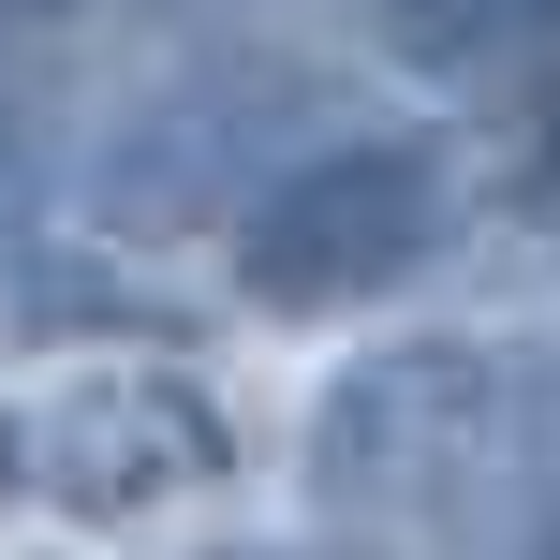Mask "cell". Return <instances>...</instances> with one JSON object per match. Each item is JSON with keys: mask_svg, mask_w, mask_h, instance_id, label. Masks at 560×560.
Segmentation results:
<instances>
[{"mask_svg": "<svg viewBox=\"0 0 560 560\" xmlns=\"http://www.w3.org/2000/svg\"><path fill=\"white\" fill-rule=\"evenodd\" d=\"M207 560H325V546H207Z\"/></svg>", "mask_w": 560, "mask_h": 560, "instance_id": "obj_7", "label": "cell"}, {"mask_svg": "<svg viewBox=\"0 0 560 560\" xmlns=\"http://www.w3.org/2000/svg\"><path fill=\"white\" fill-rule=\"evenodd\" d=\"M516 443V384L472 354V339H398V354H354L310 413V516L339 546L428 560L472 516V487L502 472Z\"/></svg>", "mask_w": 560, "mask_h": 560, "instance_id": "obj_1", "label": "cell"}, {"mask_svg": "<svg viewBox=\"0 0 560 560\" xmlns=\"http://www.w3.org/2000/svg\"><path fill=\"white\" fill-rule=\"evenodd\" d=\"M516 560H560V516H546V532H532V546H516Z\"/></svg>", "mask_w": 560, "mask_h": 560, "instance_id": "obj_8", "label": "cell"}, {"mask_svg": "<svg viewBox=\"0 0 560 560\" xmlns=\"http://www.w3.org/2000/svg\"><path fill=\"white\" fill-rule=\"evenodd\" d=\"M532 30H560V0H384V45L428 59V74H472V59L532 45Z\"/></svg>", "mask_w": 560, "mask_h": 560, "instance_id": "obj_5", "label": "cell"}, {"mask_svg": "<svg viewBox=\"0 0 560 560\" xmlns=\"http://www.w3.org/2000/svg\"><path fill=\"white\" fill-rule=\"evenodd\" d=\"M0 472L30 502H59V516H148V502H192L222 472V413H207V384L133 369V354L118 369H59L45 398H15Z\"/></svg>", "mask_w": 560, "mask_h": 560, "instance_id": "obj_3", "label": "cell"}, {"mask_svg": "<svg viewBox=\"0 0 560 560\" xmlns=\"http://www.w3.org/2000/svg\"><path fill=\"white\" fill-rule=\"evenodd\" d=\"M443 192L457 163L428 133H325L236 207V280H252V310H354L398 266H428Z\"/></svg>", "mask_w": 560, "mask_h": 560, "instance_id": "obj_2", "label": "cell"}, {"mask_svg": "<svg viewBox=\"0 0 560 560\" xmlns=\"http://www.w3.org/2000/svg\"><path fill=\"white\" fill-rule=\"evenodd\" d=\"M89 0H0V45H45V30H74Z\"/></svg>", "mask_w": 560, "mask_h": 560, "instance_id": "obj_6", "label": "cell"}, {"mask_svg": "<svg viewBox=\"0 0 560 560\" xmlns=\"http://www.w3.org/2000/svg\"><path fill=\"white\" fill-rule=\"evenodd\" d=\"M310 104H325L310 74H252V59H207V74L148 89V104L104 133V222H133V236L207 222L236 177H280V163H295Z\"/></svg>", "mask_w": 560, "mask_h": 560, "instance_id": "obj_4", "label": "cell"}]
</instances>
